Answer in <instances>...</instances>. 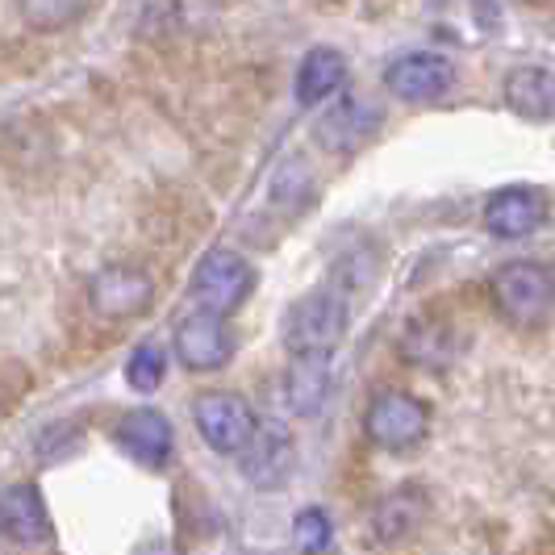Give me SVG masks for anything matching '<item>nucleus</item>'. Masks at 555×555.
Listing matches in <instances>:
<instances>
[{
  "label": "nucleus",
  "instance_id": "f257e3e1",
  "mask_svg": "<svg viewBox=\"0 0 555 555\" xmlns=\"http://www.w3.org/2000/svg\"><path fill=\"white\" fill-rule=\"evenodd\" d=\"M351 326V306L347 297H338L331 288L306 293L301 301H293L284 313V347L288 356L297 351H334Z\"/></svg>",
  "mask_w": 555,
  "mask_h": 555
},
{
  "label": "nucleus",
  "instance_id": "f03ea898",
  "mask_svg": "<svg viewBox=\"0 0 555 555\" xmlns=\"http://www.w3.org/2000/svg\"><path fill=\"white\" fill-rule=\"evenodd\" d=\"M489 297L505 322L514 326H543L555 306V280L539 263H505L489 280Z\"/></svg>",
  "mask_w": 555,
  "mask_h": 555
},
{
  "label": "nucleus",
  "instance_id": "7ed1b4c3",
  "mask_svg": "<svg viewBox=\"0 0 555 555\" xmlns=\"http://www.w3.org/2000/svg\"><path fill=\"white\" fill-rule=\"evenodd\" d=\"M363 430L380 451H410L430 430V405L417 401L414 392L385 389L372 397V405L363 414Z\"/></svg>",
  "mask_w": 555,
  "mask_h": 555
},
{
  "label": "nucleus",
  "instance_id": "20e7f679",
  "mask_svg": "<svg viewBox=\"0 0 555 555\" xmlns=\"http://www.w3.org/2000/svg\"><path fill=\"white\" fill-rule=\"evenodd\" d=\"M250 288H255L250 263L243 255H234V250H225V247L209 250L193 272L196 309H214V313H222V318H230L234 309L247 301Z\"/></svg>",
  "mask_w": 555,
  "mask_h": 555
},
{
  "label": "nucleus",
  "instance_id": "39448f33",
  "mask_svg": "<svg viewBox=\"0 0 555 555\" xmlns=\"http://www.w3.org/2000/svg\"><path fill=\"white\" fill-rule=\"evenodd\" d=\"M196 435L222 455H238V447L250 439V430L259 426L255 410L238 392H201L193 401Z\"/></svg>",
  "mask_w": 555,
  "mask_h": 555
},
{
  "label": "nucleus",
  "instance_id": "423d86ee",
  "mask_svg": "<svg viewBox=\"0 0 555 555\" xmlns=\"http://www.w3.org/2000/svg\"><path fill=\"white\" fill-rule=\"evenodd\" d=\"M88 301L101 318L109 322H126V318H139L151 309L155 301V284L142 268H130V263H109L101 268L92 284H88Z\"/></svg>",
  "mask_w": 555,
  "mask_h": 555
},
{
  "label": "nucleus",
  "instance_id": "0eeeda50",
  "mask_svg": "<svg viewBox=\"0 0 555 555\" xmlns=\"http://www.w3.org/2000/svg\"><path fill=\"white\" fill-rule=\"evenodd\" d=\"M234 356V334L225 326L222 313L196 309L176 326V360L189 372H218Z\"/></svg>",
  "mask_w": 555,
  "mask_h": 555
},
{
  "label": "nucleus",
  "instance_id": "6e6552de",
  "mask_svg": "<svg viewBox=\"0 0 555 555\" xmlns=\"http://www.w3.org/2000/svg\"><path fill=\"white\" fill-rule=\"evenodd\" d=\"M238 468L247 476L255 489H276L288 480L293 473V464H297V443H293V435L276 426V422H268V426H255L250 430V439L238 447Z\"/></svg>",
  "mask_w": 555,
  "mask_h": 555
},
{
  "label": "nucleus",
  "instance_id": "1a4fd4ad",
  "mask_svg": "<svg viewBox=\"0 0 555 555\" xmlns=\"http://www.w3.org/2000/svg\"><path fill=\"white\" fill-rule=\"evenodd\" d=\"M455 83V63L435 51H414V55L392 59L385 67V88L397 101H439Z\"/></svg>",
  "mask_w": 555,
  "mask_h": 555
},
{
  "label": "nucleus",
  "instance_id": "9d476101",
  "mask_svg": "<svg viewBox=\"0 0 555 555\" xmlns=\"http://www.w3.org/2000/svg\"><path fill=\"white\" fill-rule=\"evenodd\" d=\"M552 205L543 189H530V184H514V189H498L485 205V225L489 234L498 238H530L539 225L547 222Z\"/></svg>",
  "mask_w": 555,
  "mask_h": 555
},
{
  "label": "nucleus",
  "instance_id": "9b49d317",
  "mask_svg": "<svg viewBox=\"0 0 555 555\" xmlns=\"http://www.w3.org/2000/svg\"><path fill=\"white\" fill-rule=\"evenodd\" d=\"M331 351H297L288 372H284V401L297 417H313L331 401Z\"/></svg>",
  "mask_w": 555,
  "mask_h": 555
},
{
  "label": "nucleus",
  "instance_id": "f8f14e48",
  "mask_svg": "<svg viewBox=\"0 0 555 555\" xmlns=\"http://www.w3.org/2000/svg\"><path fill=\"white\" fill-rule=\"evenodd\" d=\"M171 422L159 410H130L117 426V447L146 468H164L171 455Z\"/></svg>",
  "mask_w": 555,
  "mask_h": 555
},
{
  "label": "nucleus",
  "instance_id": "ddd939ff",
  "mask_svg": "<svg viewBox=\"0 0 555 555\" xmlns=\"http://www.w3.org/2000/svg\"><path fill=\"white\" fill-rule=\"evenodd\" d=\"M0 534L13 543H42L51 539V514L34 485H13L0 493Z\"/></svg>",
  "mask_w": 555,
  "mask_h": 555
},
{
  "label": "nucleus",
  "instance_id": "4468645a",
  "mask_svg": "<svg viewBox=\"0 0 555 555\" xmlns=\"http://www.w3.org/2000/svg\"><path fill=\"white\" fill-rule=\"evenodd\" d=\"M376 126H380V113L372 109V105H363V101H343V105H334L322 121H318V142L334 151V155H347V151H356L363 142L376 134Z\"/></svg>",
  "mask_w": 555,
  "mask_h": 555
},
{
  "label": "nucleus",
  "instance_id": "2eb2a0df",
  "mask_svg": "<svg viewBox=\"0 0 555 555\" xmlns=\"http://www.w3.org/2000/svg\"><path fill=\"white\" fill-rule=\"evenodd\" d=\"M505 105L522 121H547L555 117V76L543 67H514L505 76Z\"/></svg>",
  "mask_w": 555,
  "mask_h": 555
},
{
  "label": "nucleus",
  "instance_id": "dca6fc26",
  "mask_svg": "<svg viewBox=\"0 0 555 555\" xmlns=\"http://www.w3.org/2000/svg\"><path fill=\"white\" fill-rule=\"evenodd\" d=\"M347 83V59L334 47H313L301 67H297V101L301 105H318L331 101L334 92Z\"/></svg>",
  "mask_w": 555,
  "mask_h": 555
},
{
  "label": "nucleus",
  "instance_id": "f3484780",
  "mask_svg": "<svg viewBox=\"0 0 555 555\" xmlns=\"http://www.w3.org/2000/svg\"><path fill=\"white\" fill-rule=\"evenodd\" d=\"M426 514H430V501L422 489L414 485H401V489H392L389 498L376 505V534L385 539V543H397V539H405V534H414L422 522H426Z\"/></svg>",
  "mask_w": 555,
  "mask_h": 555
},
{
  "label": "nucleus",
  "instance_id": "a211bd4d",
  "mask_svg": "<svg viewBox=\"0 0 555 555\" xmlns=\"http://www.w3.org/2000/svg\"><path fill=\"white\" fill-rule=\"evenodd\" d=\"M26 26L34 29H63L72 22H80L88 0H17Z\"/></svg>",
  "mask_w": 555,
  "mask_h": 555
},
{
  "label": "nucleus",
  "instance_id": "6ab92c4d",
  "mask_svg": "<svg viewBox=\"0 0 555 555\" xmlns=\"http://www.w3.org/2000/svg\"><path fill=\"white\" fill-rule=\"evenodd\" d=\"M164 372H167V356L155 347V343H142L134 347V356L126 363V380L134 392H155L164 385Z\"/></svg>",
  "mask_w": 555,
  "mask_h": 555
},
{
  "label": "nucleus",
  "instance_id": "aec40b11",
  "mask_svg": "<svg viewBox=\"0 0 555 555\" xmlns=\"http://www.w3.org/2000/svg\"><path fill=\"white\" fill-rule=\"evenodd\" d=\"M331 539H334V527L326 509H301V514L293 518V543H297L301 552H326Z\"/></svg>",
  "mask_w": 555,
  "mask_h": 555
}]
</instances>
